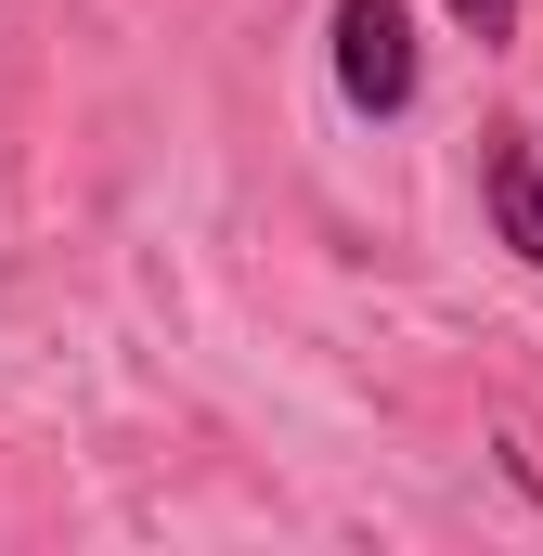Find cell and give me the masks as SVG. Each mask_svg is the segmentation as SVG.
Returning a JSON list of instances; mask_svg holds the SVG:
<instances>
[{"label": "cell", "mask_w": 543, "mask_h": 556, "mask_svg": "<svg viewBox=\"0 0 543 556\" xmlns=\"http://www.w3.org/2000/svg\"><path fill=\"white\" fill-rule=\"evenodd\" d=\"M479 194H492L505 260L543 273V130H479Z\"/></svg>", "instance_id": "7a4b0ae2"}, {"label": "cell", "mask_w": 543, "mask_h": 556, "mask_svg": "<svg viewBox=\"0 0 543 556\" xmlns=\"http://www.w3.org/2000/svg\"><path fill=\"white\" fill-rule=\"evenodd\" d=\"M440 13H453L479 52H505V39H518V0H440Z\"/></svg>", "instance_id": "3957f363"}, {"label": "cell", "mask_w": 543, "mask_h": 556, "mask_svg": "<svg viewBox=\"0 0 543 556\" xmlns=\"http://www.w3.org/2000/svg\"><path fill=\"white\" fill-rule=\"evenodd\" d=\"M324 65H337V104L350 117H414V91H427L414 0H337L324 13Z\"/></svg>", "instance_id": "6da1fadb"}, {"label": "cell", "mask_w": 543, "mask_h": 556, "mask_svg": "<svg viewBox=\"0 0 543 556\" xmlns=\"http://www.w3.org/2000/svg\"><path fill=\"white\" fill-rule=\"evenodd\" d=\"M492 466H505V479H518V492L543 505V453H531V440H492Z\"/></svg>", "instance_id": "277c9868"}]
</instances>
